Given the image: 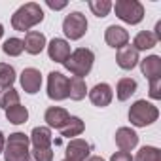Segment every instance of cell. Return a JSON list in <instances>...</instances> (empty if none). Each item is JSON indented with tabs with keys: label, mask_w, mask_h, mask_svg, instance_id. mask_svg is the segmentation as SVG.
<instances>
[{
	"label": "cell",
	"mask_w": 161,
	"mask_h": 161,
	"mask_svg": "<svg viewBox=\"0 0 161 161\" xmlns=\"http://www.w3.org/2000/svg\"><path fill=\"white\" fill-rule=\"evenodd\" d=\"M42 21H44V10L36 2L23 4L12 15V27H14V31H19V32H25V31L29 32L32 27H36Z\"/></svg>",
	"instance_id": "6da1fadb"
},
{
	"label": "cell",
	"mask_w": 161,
	"mask_h": 161,
	"mask_svg": "<svg viewBox=\"0 0 161 161\" xmlns=\"http://www.w3.org/2000/svg\"><path fill=\"white\" fill-rule=\"evenodd\" d=\"M93 63H95V53L89 47H78L70 53V57L63 64L74 78H84L91 72Z\"/></svg>",
	"instance_id": "7a4b0ae2"
},
{
	"label": "cell",
	"mask_w": 161,
	"mask_h": 161,
	"mask_svg": "<svg viewBox=\"0 0 161 161\" xmlns=\"http://www.w3.org/2000/svg\"><path fill=\"white\" fill-rule=\"evenodd\" d=\"M31 138L25 133H12L6 138L4 146V161H31Z\"/></svg>",
	"instance_id": "3957f363"
},
{
	"label": "cell",
	"mask_w": 161,
	"mask_h": 161,
	"mask_svg": "<svg viewBox=\"0 0 161 161\" xmlns=\"http://www.w3.org/2000/svg\"><path fill=\"white\" fill-rule=\"evenodd\" d=\"M157 118H159L157 106L148 103L146 99L135 101L131 104V108H129V121L135 127H148L153 121H157Z\"/></svg>",
	"instance_id": "277c9868"
},
{
	"label": "cell",
	"mask_w": 161,
	"mask_h": 161,
	"mask_svg": "<svg viewBox=\"0 0 161 161\" xmlns=\"http://www.w3.org/2000/svg\"><path fill=\"white\" fill-rule=\"evenodd\" d=\"M112 10L127 25H138L144 19V6L138 0H118L112 4Z\"/></svg>",
	"instance_id": "5b68a950"
},
{
	"label": "cell",
	"mask_w": 161,
	"mask_h": 161,
	"mask_svg": "<svg viewBox=\"0 0 161 161\" xmlns=\"http://www.w3.org/2000/svg\"><path fill=\"white\" fill-rule=\"evenodd\" d=\"M63 32L68 40H80L87 32V19L82 12H70L63 19Z\"/></svg>",
	"instance_id": "8992f818"
},
{
	"label": "cell",
	"mask_w": 161,
	"mask_h": 161,
	"mask_svg": "<svg viewBox=\"0 0 161 161\" xmlns=\"http://www.w3.org/2000/svg\"><path fill=\"white\" fill-rule=\"evenodd\" d=\"M47 97L51 101L68 99V78L63 72H49L47 76Z\"/></svg>",
	"instance_id": "52a82bcc"
},
{
	"label": "cell",
	"mask_w": 161,
	"mask_h": 161,
	"mask_svg": "<svg viewBox=\"0 0 161 161\" xmlns=\"http://www.w3.org/2000/svg\"><path fill=\"white\" fill-rule=\"evenodd\" d=\"M91 153V146L87 140L84 138H72L68 144H66V152H64V159L68 161H86Z\"/></svg>",
	"instance_id": "ba28073f"
},
{
	"label": "cell",
	"mask_w": 161,
	"mask_h": 161,
	"mask_svg": "<svg viewBox=\"0 0 161 161\" xmlns=\"http://www.w3.org/2000/svg\"><path fill=\"white\" fill-rule=\"evenodd\" d=\"M19 80H21V87H23L25 93H29V95L38 93L40 87H42V74H40L38 68H32V66L25 68V70L21 72V78H19Z\"/></svg>",
	"instance_id": "9c48e42d"
},
{
	"label": "cell",
	"mask_w": 161,
	"mask_h": 161,
	"mask_svg": "<svg viewBox=\"0 0 161 161\" xmlns=\"http://www.w3.org/2000/svg\"><path fill=\"white\" fill-rule=\"evenodd\" d=\"M47 46V40H46V34L40 32V31H29L25 34V40H23V49L29 53V55H38L46 49Z\"/></svg>",
	"instance_id": "30bf717a"
},
{
	"label": "cell",
	"mask_w": 161,
	"mask_h": 161,
	"mask_svg": "<svg viewBox=\"0 0 161 161\" xmlns=\"http://www.w3.org/2000/svg\"><path fill=\"white\" fill-rule=\"evenodd\" d=\"M46 47H47V55H49V59L55 61V63H61V64H63V63L70 57V53H72L70 44H68L64 38H53Z\"/></svg>",
	"instance_id": "8fae6325"
},
{
	"label": "cell",
	"mask_w": 161,
	"mask_h": 161,
	"mask_svg": "<svg viewBox=\"0 0 161 161\" xmlns=\"http://www.w3.org/2000/svg\"><path fill=\"white\" fill-rule=\"evenodd\" d=\"M87 95H89V101H91L95 106H99V108L108 106V104L112 103V99H114V91H112V87H110L108 84H104V82L93 86V89L87 91Z\"/></svg>",
	"instance_id": "7c38bea8"
},
{
	"label": "cell",
	"mask_w": 161,
	"mask_h": 161,
	"mask_svg": "<svg viewBox=\"0 0 161 161\" xmlns=\"http://www.w3.org/2000/svg\"><path fill=\"white\" fill-rule=\"evenodd\" d=\"M104 40H106V44H108L110 47L121 49L123 46L129 44V32H127L123 27H119V25H110V27L104 31Z\"/></svg>",
	"instance_id": "4fadbf2b"
},
{
	"label": "cell",
	"mask_w": 161,
	"mask_h": 161,
	"mask_svg": "<svg viewBox=\"0 0 161 161\" xmlns=\"http://www.w3.org/2000/svg\"><path fill=\"white\" fill-rule=\"evenodd\" d=\"M68 119H70V114L61 106H49L46 110V114H44V121L47 123L49 129H59L61 131L66 125Z\"/></svg>",
	"instance_id": "5bb4252c"
},
{
	"label": "cell",
	"mask_w": 161,
	"mask_h": 161,
	"mask_svg": "<svg viewBox=\"0 0 161 161\" xmlns=\"http://www.w3.org/2000/svg\"><path fill=\"white\" fill-rule=\"evenodd\" d=\"M114 138H116V144H118V148H119L121 152H131V150H135L136 144H138V135H136L131 127H119V129L116 131Z\"/></svg>",
	"instance_id": "9a60e30c"
},
{
	"label": "cell",
	"mask_w": 161,
	"mask_h": 161,
	"mask_svg": "<svg viewBox=\"0 0 161 161\" xmlns=\"http://www.w3.org/2000/svg\"><path fill=\"white\" fill-rule=\"evenodd\" d=\"M138 51L133 47V46H123L121 49H118V53H116V63H118V66L119 68H123V70H133L136 64H138Z\"/></svg>",
	"instance_id": "2e32d148"
},
{
	"label": "cell",
	"mask_w": 161,
	"mask_h": 161,
	"mask_svg": "<svg viewBox=\"0 0 161 161\" xmlns=\"http://www.w3.org/2000/svg\"><path fill=\"white\" fill-rule=\"evenodd\" d=\"M29 138H31V144H32L34 150H47V148H51V142H53L51 129L49 127H42V125L34 127L32 133L29 135Z\"/></svg>",
	"instance_id": "e0dca14e"
},
{
	"label": "cell",
	"mask_w": 161,
	"mask_h": 161,
	"mask_svg": "<svg viewBox=\"0 0 161 161\" xmlns=\"http://www.w3.org/2000/svg\"><path fill=\"white\" fill-rule=\"evenodd\" d=\"M140 63V70L148 80H155L161 78V57L159 55H148L146 59L138 61Z\"/></svg>",
	"instance_id": "ac0fdd59"
},
{
	"label": "cell",
	"mask_w": 161,
	"mask_h": 161,
	"mask_svg": "<svg viewBox=\"0 0 161 161\" xmlns=\"http://www.w3.org/2000/svg\"><path fill=\"white\" fill-rule=\"evenodd\" d=\"M136 87H138L136 80H133V78H121L119 82H118V86H116V97H118V101H121V103L129 101L131 95L136 93Z\"/></svg>",
	"instance_id": "d6986e66"
},
{
	"label": "cell",
	"mask_w": 161,
	"mask_h": 161,
	"mask_svg": "<svg viewBox=\"0 0 161 161\" xmlns=\"http://www.w3.org/2000/svg\"><path fill=\"white\" fill-rule=\"evenodd\" d=\"M84 131H86V123H84V119H82V118H78V116H70V119L66 121V125L61 129V135H63L64 138L72 140V138L80 136Z\"/></svg>",
	"instance_id": "ffe728a7"
},
{
	"label": "cell",
	"mask_w": 161,
	"mask_h": 161,
	"mask_svg": "<svg viewBox=\"0 0 161 161\" xmlns=\"http://www.w3.org/2000/svg\"><path fill=\"white\" fill-rule=\"evenodd\" d=\"M87 95V84L84 78H70L68 80V97L72 101H82Z\"/></svg>",
	"instance_id": "44dd1931"
},
{
	"label": "cell",
	"mask_w": 161,
	"mask_h": 161,
	"mask_svg": "<svg viewBox=\"0 0 161 161\" xmlns=\"http://www.w3.org/2000/svg\"><path fill=\"white\" fill-rule=\"evenodd\" d=\"M155 46H157V38L153 36L152 31H140L133 40V47L136 51H146V49H152Z\"/></svg>",
	"instance_id": "7402d4cb"
},
{
	"label": "cell",
	"mask_w": 161,
	"mask_h": 161,
	"mask_svg": "<svg viewBox=\"0 0 161 161\" xmlns=\"http://www.w3.org/2000/svg\"><path fill=\"white\" fill-rule=\"evenodd\" d=\"M4 112H6V119L10 123H14V125H21V123H25L29 119V110H27V106H21V104L10 106Z\"/></svg>",
	"instance_id": "603a6c76"
},
{
	"label": "cell",
	"mask_w": 161,
	"mask_h": 161,
	"mask_svg": "<svg viewBox=\"0 0 161 161\" xmlns=\"http://www.w3.org/2000/svg\"><path fill=\"white\" fill-rule=\"evenodd\" d=\"M15 104H19V93L14 86L0 89V108L8 110L10 106H15Z\"/></svg>",
	"instance_id": "cb8c5ba5"
},
{
	"label": "cell",
	"mask_w": 161,
	"mask_h": 161,
	"mask_svg": "<svg viewBox=\"0 0 161 161\" xmlns=\"http://www.w3.org/2000/svg\"><path fill=\"white\" fill-rule=\"evenodd\" d=\"M15 68L8 63H0V89L2 87H12L14 82H15Z\"/></svg>",
	"instance_id": "d4e9b609"
},
{
	"label": "cell",
	"mask_w": 161,
	"mask_h": 161,
	"mask_svg": "<svg viewBox=\"0 0 161 161\" xmlns=\"http://www.w3.org/2000/svg\"><path fill=\"white\" fill-rule=\"evenodd\" d=\"M133 161H161V150L155 146H142Z\"/></svg>",
	"instance_id": "484cf974"
},
{
	"label": "cell",
	"mask_w": 161,
	"mask_h": 161,
	"mask_svg": "<svg viewBox=\"0 0 161 161\" xmlns=\"http://www.w3.org/2000/svg\"><path fill=\"white\" fill-rule=\"evenodd\" d=\"M89 10H91V14L95 17L103 19V17H106L110 14L112 2H110V0H89Z\"/></svg>",
	"instance_id": "4316f807"
},
{
	"label": "cell",
	"mask_w": 161,
	"mask_h": 161,
	"mask_svg": "<svg viewBox=\"0 0 161 161\" xmlns=\"http://www.w3.org/2000/svg\"><path fill=\"white\" fill-rule=\"evenodd\" d=\"M2 51L10 57H19L25 49H23V40L21 38H8L4 44H2Z\"/></svg>",
	"instance_id": "83f0119b"
},
{
	"label": "cell",
	"mask_w": 161,
	"mask_h": 161,
	"mask_svg": "<svg viewBox=\"0 0 161 161\" xmlns=\"http://www.w3.org/2000/svg\"><path fill=\"white\" fill-rule=\"evenodd\" d=\"M31 159L32 161H53V150L47 148V150H34L31 152Z\"/></svg>",
	"instance_id": "f1b7e54d"
},
{
	"label": "cell",
	"mask_w": 161,
	"mask_h": 161,
	"mask_svg": "<svg viewBox=\"0 0 161 161\" xmlns=\"http://www.w3.org/2000/svg\"><path fill=\"white\" fill-rule=\"evenodd\" d=\"M148 95H150L153 101H159V99H161V78L150 80V89H148Z\"/></svg>",
	"instance_id": "f546056e"
},
{
	"label": "cell",
	"mask_w": 161,
	"mask_h": 161,
	"mask_svg": "<svg viewBox=\"0 0 161 161\" xmlns=\"http://www.w3.org/2000/svg\"><path fill=\"white\" fill-rule=\"evenodd\" d=\"M110 161H133V155L129 153V152H116L112 157H110Z\"/></svg>",
	"instance_id": "4dcf8cb0"
},
{
	"label": "cell",
	"mask_w": 161,
	"mask_h": 161,
	"mask_svg": "<svg viewBox=\"0 0 161 161\" xmlns=\"http://www.w3.org/2000/svg\"><path fill=\"white\" fill-rule=\"evenodd\" d=\"M46 4L51 8V10H63V8H66V0H61V2H55V0H46Z\"/></svg>",
	"instance_id": "1f68e13d"
},
{
	"label": "cell",
	"mask_w": 161,
	"mask_h": 161,
	"mask_svg": "<svg viewBox=\"0 0 161 161\" xmlns=\"http://www.w3.org/2000/svg\"><path fill=\"white\" fill-rule=\"evenodd\" d=\"M153 36L157 38V42L161 40V21H157V23H155V32H153Z\"/></svg>",
	"instance_id": "d6a6232c"
},
{
	"label": "cell",
	"mask_w": 161,
	"mask_h": 161,
	"mask_svg": "<svg viewBox=\"0 0 161 161\" xmlns=\"http://www.w3.org/2000/svg\"><path fill=\"white\" fill-rule=\"evenodd\" d=\"M4 146H6V136H4L2 131H0V153L4 152Z\"/></svg>",
	"instance_id": "836d02e7"
},
{
	"label": "cell",
	"mask_w": 161,
	"mask_h": 161,
	"mask_svg": "<svg viewBox=\"0 0 161 161\" xmlns=\"http://www.w3.org/2000/svg\"><path fill=\"white\" fill-rule=\"evenodd\" d=\"M86 161H104V159H103L101 155H89V157H87Z\"/></svg>",
	"instance_id": "e575fe53"
},
{
	"label": "cell",
	"mask_w": 161,
	"mask_h": 161,
	"mask_svg": "<svg viewBox=\"0 0 161 161\" xmlns=\"http://www.w3.org/2000/svg\"><path fill=\"white\" fill-rule=\"evenodd\" d=\"M2 36H4V27L0 25V38H2Z\"/></svg>",
	"instance_id": "d590c367"
},
{
	"label": "cell",
	"mask_w": 161,
	"mask_h": 161,
	"mask_svg": "<svg viewBox=\"0 0 161 161\" xmlns=\"http://www.w3.org/2000/svg\"><path fill=\"white\" fill-rule=\"evenodd\" d=\"M63 161H68V159H63Z\"/></svg>",
	"instance_id": "8d00e7d4"
}]
</instances>
